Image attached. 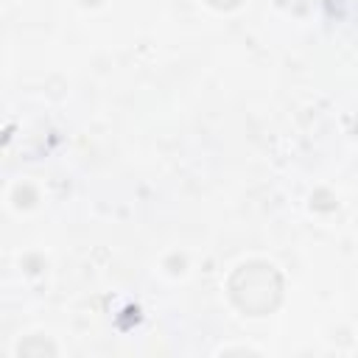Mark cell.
<instances>
[{"label": "cell", "mask_w": 358, "mask_h": 358, "mask_svg": "<svg viewBox=\"0 0 358 358\" xmlns=\"http://www.w3.org/2000/svg\"><path fill=\"white\" fill-rule=\"evenodd\" d=\"M213 8H221V11H229V8H235V6H241V0H207Z\"/></svg>", "instance_id": "7a4b0ae2"}, {"label": "cell", "mask_w": 358, "mask_h": 358, "mask_svg": "<svg viewBox=\"0 0 358 358\" xmlns=\"http://www.w3.org/2000/svg\"><path fill=\"white\" fill-rule=\"evenodd\" d=\"M229 299L246 316H266L282 302V277L266 260H249L229 277Z\"/></svg>", "instance_id": "6da1fadb"}]
</instances>
